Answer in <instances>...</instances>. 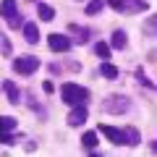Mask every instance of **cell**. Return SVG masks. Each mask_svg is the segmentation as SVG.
<instances>
[{"label": "cell", "instance_id": "cell-1", "mask_svg": "<svg viewBox=\"0 0 157 157\" xmlns=\"http://www.w3.org/2000/svg\"><path fill=\"white\" fill-rule=\"evenodd\" d=\"M60 100L66 102V105H86L89 89L73 84V81H66V84H60Z\"/></svg>", "mask_w": 157, "mask_h": 157}, {"label": "cell", "instance_id": "cell-2", "mask_svg": "<svg viewBox=\"0 0 157 157\" xmlns=\"http://www.w3.org/2000/svg\"><path fill=\"white\" fill-rule=\"evenodd\" d=\"M0 16L8 21V26H11V29H16V26H21V24H24L16 0H0Z\"/></svg>", "mask_w": 157, "mask_h": 157}, {"label": "cell", "instance_id": "cell-3", "mask_svg": "<svg viewBox=\"0 0 157 157\" xmlns=\"http://www.w3.org/2000/svg\"><path fill=\"white\" fill-rule=\"evenodd\" d=\"M128 107H131V102H128V97H123V94H113V97H107V100L102 102V110L113 113V115L128 113Z\"/></svg>", "mask_w": 157, "mask_h": 157}, {"label": "cell", "instance_id": "cell-4", "mask_svg": "<svg viewBox=\"0 0 157 157\" xmlns=\"http://www.w3.org/2000/svg\"><path fill=\"white\" fill-rule=\"evenodd\" d=\"M37 68H39V58H34V55H21L13 60V71L21 73V76H32Z\"/></svg>", "mask_w": 157, "mask_h": 157}, {"label": "cell", "instance_id": "cell-5", "mask_svg": "<svg viewBox=\"0 0 157 157\" xmlns=\"http://www.w3.org/2000/svg\"><path fill=\"white\" fill-rule=\"evenodd\" d=\"M113 11H144L147 3L144 0H107Z\"/></svg>", "mask_w": 157, "mask_h": 157}, {"label": "cell", "instance_id": "cell-6", "mask_svg": "<svg viewBox=\"0 0 157 157\" xmlns=\"http://www.w3.org/2000/svg\"><path fill=\"white\" fill-rule=\"evenodd\" d=\"M100 134L107 136V141L110 144H126V131L123 128H115V126H100Z\"/></svg>", "mask_w": 157, "mask_h": 157}, {"label": "cell", "instance_id": "cell-7", "mask_svg": "<svg viewBox=\"0 0 157 157\" xmlns=\"http://www.w3.org/2000/svg\"><path fill=\"white\" fill-rule=\"evenodd\" d=\"M47 45H50V50H55V52H68L71 45H73V39H68L66 34H50Z\"/></svg>", "mask_w": 157, "mask_h": 157}, {"label": "cell", "instance_id": "cell-8", "mask_svg": "<svg viewBox=\"0 0 157 157\" xmlns=\"http://www.w3.org/2000/svg\"><path fill=\"white\" fill-rule=\"evenodd\" d=\"M86 123V105H73L71 115H68V126H84Z\"/></svg>", "mask_w": 157, "mask_h": 157}, {"label": "cell", "instance_id": "cell-9", "mask_svg": "<svg viewBox=\"0 0 157 157\" xmlns=\"http://www.w3.org/2000/svg\"><path fill=\"white\" fill-rule=\"evenodd\" d=\"M21 26H24V39H26L29 45H37V42H39V29H37V24L29 21V24H21Z\"/></svg>", "mask_w": 157, "mask_h": 157}, {"label": "cell", "instance_id": "cell-10", "mask_svg": "<svg viewBox=\"0 0 157 157\" xmlns=\"http://www.w3.org/2000/svg\"><path fill=\"white\" fill-rule=\"evenodd\" d=\"M100 76H102V78H110V81H113V78H118V76H121V71H118V68L113 66V63L102 60V63H100Z\"/></svg>", "mask_w": 157, "mask_h": 157}, {"label": "cell", "instance_id": "cell-11", "mask_svg": "<svg viewBox=\"0 0 157 157\" xmlns=\"http://www.w3.org/2000/svg\"><path fill=\"white\" fill-rule=\"evenodd\" d=\"M6 94H8V102H11V105H18V102H21V89H18L13 81H6Z\"/></svg>", "mask_w": 157, "mask_h": 157}, {"label": "cell", "instance_id": "cell-12", "mask_svg": "<svg viewBox=\"0 0 157 157\" xmlns=\"http://www.w3.org/2000/svg\"><path fill=\"white\" fill-rule=\"evenodd\" d=\"M126 45H128V39H126V32H123V29L113 32V37H110V47H115V50H123Z\"/></svg>", "mask_w": 157, "mask_h": 157}, {"label": "cell", "instance_id": "cell-13", "mask_svg": "<svg viewBox=\"0 0 157 157\" xmlns=\"http://www.w3.org/2000/svg\"><path fill=\"white\" fill-rule=\"evenodd\" d=\"M71 34H76V42L78 45H86V42H89V29L86 26H76V24H71Z\"/></svg>", "mask_w": 157, "mask_h": 157}, {"label": "cell", "instance_id": "cell-14", "mask_svg": "<svg viewBox=\"0 0 157 157\" xmlns=\"http://www.w3.org/2000/svg\"><path fill=\"white\" fill-rule=\"evenodd\" d=\"M126 131V147H136V144H141V134L134 128V126H128V128H123Z\"/></svg>", "mask_w": 157, "mask_h": 157}, {"label": "cell", "instance_id": "cell-15", "mask_svg": "<svg viewBox=\"0 0 157 157\" xmlns=\"http://www.w3.org/2000/svg\"><path fill=\"white\" fill-rule=\"evenodd\" d=\"M37 16L42 18V21H52V18H55V11H52L47 3H37Z\"/></svg>", "mask_w": 157, "mask_h": 157}, {"label": "cell", "instance_id": "cell-16", "mask_svg": "<svg viewBox=\"0 0 157 157\" xmlns=\"http://www.w3.org/2000/svg\"><path fill=\"white\" fill-rule=\"evenodd\" d=\"M102 8H105V0H89V6H86V16H97Z\"/></svg>", "mask_w": 157, "mask_h": 157}, {"label": "cell", "instance_id": "cell-17", "mask_svg": "<svg viewBox=\"0 0 157 157\" xmlns=\"http://www.w3.org/2000/svg\"><path fill=\"white\" fill-rule=\"evenodd\" d=\"M81 144H84L86 149H94V147H97V134H94V131H86V134L81 136Z\"/></svg>", "mask_w": 157, "mask_h": 157}, {"label": "cell", "instance_id": "cell-18", "mask_svg": "<svg viewBox=\"0 0 157 157\" xmlns=\"http://www.w3.org/2000/svg\"><path fill=\"white\" fill-rule=\"evenodd\" d=\"M94 52H97V55L102 58V60H107V58H110V45H107V42H97Z\"/></svg>", "mask_w": 157, "mask_h": 157}, {"label": "cell", "instance_id": "cell-19", "mask_svg": "<svg viewBox=\"0 0 157 157\" xmlns=\"http://www.w3.org/2000/svg\"><path fill=\"white\" fill-rule=\"evenodd\" d=\"M0 144H13L11 134H8V131H3V118H0Z\"/></svg>", "mask_w": 157, "mask_h": 157}, {"label": "cell", "instance_id": "cell-20", "mask_svg": "<svg viewBox=\"0 0 157 157\" xmlns=\"http://www.w3.org/2000/svg\"><path fill=\"white\" fill-rule=\"evenodd\" d=\"M13 128H16V121H13V118H3V131H8V134H11Z\"/></svg>", "mask_w": 157, "mask_h": 157}, {"label": "cell", "instance_id": "cell-21", "mask_svg": "<svg viewBox=\"0 0 157 157\" xmlns=\"http://www.w3.org/2000/svg\"><path fill=\"white\" fill-rule=\"evenodd\" d=\"M3 52H6V55L11 52V45H8V39H6V37H3Z\"/></svg>", "mask_w": 157, "mask_h": 157}, {"label": "cell", "instance_id": "cell-22", "mask_svg": "<svg viewBox=\"0 0 157 157\" xmlns=\"http://www.w3.org/2000/svg\"><path fill=\"white\" fill-rule=\"evenodd\" d=\"M42 89H45V92H52L55 86H52V81H45V84H42Z\"/></svg>", "mask_w": 157, "mask_h": 157}]
</instances>
